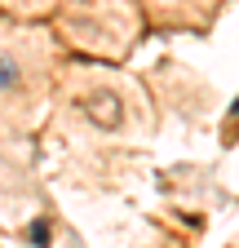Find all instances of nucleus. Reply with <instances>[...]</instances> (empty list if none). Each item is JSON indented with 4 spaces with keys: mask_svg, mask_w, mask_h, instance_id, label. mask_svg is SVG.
<instances>
[{
    "mask_svg": "<svg viewBox=\"0 0 239 248\" xmlns=\"http://www.w3.org/2000/svg\"><path fill=\"white\" fill-rule=\"evenodd\" d=\"M89 115H102V124H106V129H115V124H120V102L111 98V93H102V98H93V102H89Z\"/></svg>",
    "mask_w": 239,
    "mask_h": 248,
    "instance_id": "f257e3e1",
    "label": "nucleus"
},
{
    "mask_svg": "<svg viewBox=\"0 0 239 248\" xmlns=\"http://www.w3.org/2000/svg\"><path fill=\"white\" fill-rule=\"evenodd\" d=\"M18 80H22V67H18L14 58H5V53H0V93H5V89H14Z\"/></svg>",
    "mask_w": 239,
    "mask_h": 248,
    "instance_id": "f03ea898",
    "label": "nucleus"
},
{
    "mask_svg": "<svg viewBox=\"0 0 239 248\" xmlns=\"http://www.w3.org/2000/svg\"><path fill=\"white\" fill-rule=\"evenodd\" d=\"M31 244L36 248H49V226L45 222H31Z\"/></svg>",
    "mask_w": 239,
    "mask_h": 248,
    "instance_id": "7ed1b4c3",
    "label": "nucleus"
},
{
    "mask_svg": "<svg viewBox=\"0 0 239 248\" xmlns=\"http://www.w3.org/2000/svg\"><path fill=\"white\" fill-rule=\"evenodd\" d=\"M230 115H235V120H239V98H235V102H230Z\"/></svg>",
    "mask_w": 239,
    "mask_h": 248,
    "instance_id": "20e7f679",
    "label": "nucleus"
}]
</instances>
